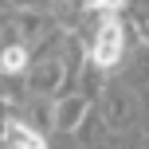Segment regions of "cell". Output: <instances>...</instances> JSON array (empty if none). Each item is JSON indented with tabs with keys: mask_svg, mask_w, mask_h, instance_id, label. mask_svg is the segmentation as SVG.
<instances>
[{
	"mask_svg": "<svg viewBox=\"0 0 149 149\" xmlns=\"http://www.w3.org/2000/svg\"><path fill=\"white\" fill-rule=\"evenodd\" d=\"M24 86H28L31 98H63L67 94L63 55H31V67L24 74Z\"/></svg>",
	"mask_w": 149,
	"mask_h": 149,
	"instance_id": "3",
	"label": "cell"
},
{
	"mask_svg": "<svg viewBox=\"0 0 149 149\" xmlns=\"http://www.w3.org/2000/svg\"><path fill=\"white\" fill-rule=\"evenodd\" d=\"M126 82L134 90H145L149 86V39L141 36L134 47H130V55H126Z\"/></svg>",
	"mask_w": 149,
	"mask_h": 149,
	"instance_id": "6",
	"label": "cell"
},
{
	"mask_svg": "<svg viewBox=\"0 0 149 149\" xmlns=\"http://www.w3.org/2000/svg\"><path fill=\"white\" fill-rule=\"evenodd\" d=\"M141 90H134L130 82H106L102 98H98V110H102L106 126L114 134H126V130L137 126V110H141Z\"/></svg>",
	"mask_w": 149,
	"mask_h": 149,
	"instance_id": "2",
	"label": "cell"
},
{
	"mask_svg": "<svg viewBox=\"0 0 149 149\" xmlns=\"http://www.w3.org/2000/svg\"><path fill=\"white\" fill-rule=\"evenodd\" d=\"M130 28L118 20V16H94V28H90L86 39V55H90V67L98 71H114L126 63L130 55Z\"/></svg>",
	"mask_w": 149,
	"mask_h": 149,
	"instance_id": "1",
	"label": "cell"
},
{
	"mask_svg": "<svg viewBox=\"0 0 149 149\" xmlns=\"http://www.w3.org/2000/svg\"><path fill=\"white\" fill-rule=\"evenodd\" d=\"M79 4H82V12H90V16H118L130 0H79Z\"/></svg>",
	"mask_w": 149,
	"mask_h": 149,
	"instance_id": "7",
	"label": "cell"
},
{
	"mask_svg": "<svg viewBox=\"0 0 149 149\" xmlns=\"http://www.w3.org/2000/svg\"><path fill=\"white\" fill-rule=\"evenodd\" d=\"M102 149H145V145H141V134H134V130H126V134H110Z\"/></svg>",
	"mask_w": 149,
	"mask_h": 149,
	"instance_id": "8",
	"label": "cell"
},
{
	"mask_svg": "<svg viewBox=\"0 0 149 149\" xmlns=\"http://www.w3.org/2000/svg\"><path fill=\"white\" fill-rule=\"evenodd\" d=\"M145 149H149V145H145Z\"/></svg>",
	"mask_w": 149,
	"mask_h": 149,
	"instance_id": "9",
	"label": "cell"
},
{
	"mask_svg": "<svg viewBox=\"0 0 149 149\" xmlns=\"http://www.w3.org/2000/svg\"><path fill=\"white\" fill-rule=\"evenodd\" d=\"M8 149H47V134H39L31 122H24L20 114L8 118Z\"/></svg>",
	"mask_w": 149,
	"mask_h": 149,
	"instance_id": "5",
	"label": "cell"
},
{
	"mask_svg": "<svg viewBox=\"0 0 149 149\" xmlns=\"http://www.w3.org/2000/svg\"><path fill=\"white\" fill-rule=\"evenodd\" d=\"M94 110V102H90L86 94H63L55 98V134H74V130L86 122V114Z\"/></svg>",
	"mask_w": 149,
	"mask_h": 149,
	"instance_id": "4",
	"label": "cell"
}]
</instances>
